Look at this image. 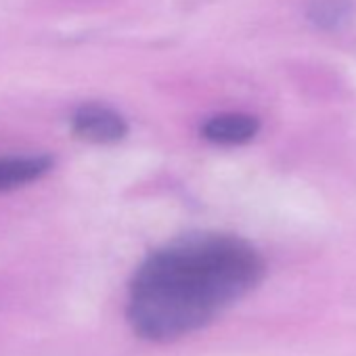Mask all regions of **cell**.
<instances>
[{"instance_id": "obj_2", "label": "cell", "mask_w": 356, "mask_h": 356, "mask_svg": "<svg viewBox=\"0 0 356 356\" xmlns=\"http://www.w3.org/2000/svg\"><path fill=\"white\" fill-rule=\"evenodd\" d=\"M72 130L78 138L95 145H111L120 143L128 134V124L126 120L105 107V105H82L72 120Z\"/></svg>"}, {"instance_id": "obj_4", "label": "cell", "mask_w": 356, "mask_h": 356, "mask_svg": "<svg viewBox=\"0 0 356 356\" xmlns=\"http://www.w3.org/2000/svg\"><path fill=\"white\" fill-rule=\"evenodd\" d=\"M53 165L49 155H24L0 159V193L19 189L44 176Z\"/></svg>"}, {"instance_id": "obj_5", "label": "cell", "mask_w": 356, "mask_h": 356, "mask_svg": "<svg viewBox=\"0 0 356 356\" xmlns=\"http://www.w3.org/2000/svg\"><path fill=\"white\" fill-rule=\"evenodd\" d=\"M352 15L350 0H310L308 17L323 30H335L343 26Z\"/></svg>"}, {"instance_id": "obj_1", "label": "cell", "mask_w": 356, "mask_h": 356, "mask_svg": "<svg viewBox=\"0 0 356 356\" xmlns=\"http://www.w3.org/2000/svg\"><path fill=\"white\" fill-rule=\"evenodd\" d=\"M264 258L241 237L193 233L149 254L136 268L126 314L136 335L176 341L254 291L264 277Z\"/></svg>"}, {"instance_id": "obj_3", "label": "cell", "mask_w": 356, "mask_h": 356, "mask_svg": "<svg viewBox=\"0 0 356 356\" xmlns=\"http://www.w3.org/2000/svg\"><path fill=\"white\" fill-rule=\"evenodd\" d=\"M258 130L260 122L250 113H220L202 126V136L216 145H243L250 143Z\"/></svg>"}]
</instances>
